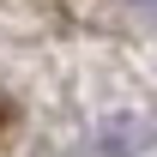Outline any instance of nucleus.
Segmentation results:
<instances>
[{
	"instance_id": "f257e3e1",
	"label": "nucleus",
	"mask_w": 157,
	"mask_h": 157,
	"mask_svg": "<svg viewBox=\"0 0 157 157\" xmlns=\"http://www.w3.org/2000/svg\"><path fill=\"white\" fill-rule=\"evenodd\" d=\"M0 127H6V115H0Z\"/></svg>"
}]
</instances>
